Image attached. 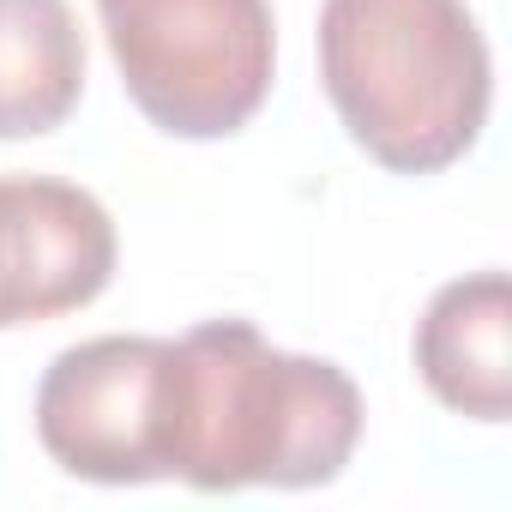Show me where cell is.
<instances>
[{
	"mask_svg": "<svg viewBox=\"0 0 512 512\" xmlns=\"http://www.w3.org/2000/svg\"><path fill=\"white\" fill-rule=\"evenodd\" d=\"M362 440V392L326 356L278 350L247 320H205L175 338L169 464L199 494L320 488Z\"/></svg>",
	"mask_w": 512,
	"mask_h": 512,
	"instance_id": "obj_1",
	"label": "cell"
},
{
	"mask_svg": "<svg viewBox=\"0 0 512 512\" xmlns=\"http://www.w3.org/2000/svg\"><path fill=\"white\" fill-rule=\"evenodd\" d=\"M320 85L380 169L440 175L488 127L494 61L470 0H326Z\"/></svg>",
	"mask_w": 512,
	"mask_h": 512,
	"instance_id": "obj_2",
	"label": "cell"
},
{
	"mask_svg": "<svg viewBox=\"0 0 512 512\" xmlns=\"http://www.w3.org/2000/svg\"><path fill=\"white\" fill-rule=\"evenodd\" d=\"M133 109L169 139H229L278 67L272 0H97Z\"/></svg>",
	"mask_w": 512,
	"mask_h": 512,
	"instance_id": "obj_3",
	"label": "cell"
},
{
	"mask_svg": "<svg viewBox=\"0 0 512 512\" xmlns=\"http://www.w3.org/2000/svg\"><path fill=\"white\" fill-rule=\"evenodd\" d=\"M43 452L85 482H163L175 476V338H85L43 368L37 386Z\"/></svg>",
	"mask_w": 512,
	"mask_h": 512,
	"instance_id": "obj_4",
	"label": "cell"
},
{
	"mask_svg": "<svg viewBox=\"0 0 512 512\" xmlns=\"http://www.w3.org/2000/svg\"><path fill=\"white\" fill-rule=\"evenodd\" d=\"M115 278V217L61 175H0V332L97 302Z\"/></svg>",
	"mask_w": 512,
	"mask_h": 512,
	"instance_id": "obj_5",
	"label": "cell"
},
{
	"mask_svg": "<svg viewBox=\"0 0 512 512\" xmlns=\"http://www.w3.org/2000/svg\"><path fill=\"white\" fill-rule=\"evenodd\" d=\"M416 374L428 392L476 422L512 416V284L506 272H470L434 290L416 320Z\"/></svg>",
	"mask_w": 512,
	"mask_h": 512,
	"instance_id": "obj_6",
	"label": "cell"
},
{
	"mask_svg": "<svg viewBox=\"0 0 512 512\" xmlns=\"http://www.w3.org/2000/svg\"><path fill=\"white\" fill-rule=\"evenodd\" d=\"M85 97V31L67 0H0V139L55 133Z\"/></svg>",
	"mask_w": 512,
	"mask_h": 512,
	"instance_id": "obj_7",
	"label": "cell"
}]
</instances>
